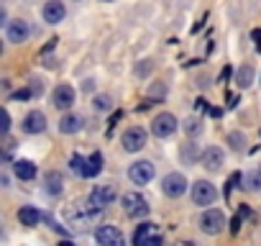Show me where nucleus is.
I'll return each instance as SVG.
<instances>
[{
    "label": "nucleus",
    "instance_id": "1",
    "mask_svg": "<svg viewBox=\"0 0 261 246\" xmlns=\"http://www.w3.org/2000/svg\"><path fill=\"white\" fill-rule=\"evenodd\" d=\"M69 164H72V172H74V175H80V177H95V175L102 169V154H100V152H95L92 157H80V154H74Z\"/></svg>",
    "mask_w": 261,
    "mask_h": 246
},
{
    "label": "nucleus",
    "instance_id": "2",
    "mask_svg": "<svg viewBox=\"0 0 261 246\" xmlns=\"http://www.w3.org/2000/svg\"><path fill=\"white\" fill-rule=\"evenodd\" d=\"M164 236L156 223H141L134 233V246H162Z\"/></svg>",
    "mask_w": 261,
    "mask_h": 246
},
{
    "label": "nucleus",
    "instance_id": "3",
    "mask_svg": "<svg viewBox=\"0 0 261 246\" xmlns=\"http://www.w3.org/2000/svg\"><path fill=\"white\" fill-rule=\"evenodd\" d=\"M123 210L128 218H146L149 215V203L139 192H125L123 195Z\"/></svg>",
    "mask_w": 261,
    "mask_h": 246
},
{
    "label": "nucleus",
    "instance_id": "4",
    "mask_svg": "<svg viewBox=\"0 0 261 246\" xmlns=\"http://www.w3.org/2000/svg\"><path fill=\"white\" fill-rule=\"evenodd\" d=\"M215 198H218V190H215L213 182H207V180H197V182L192 185V200H195L197 205H213Z\"/></svg>",
    "mask_w": 261,
    "mask_h": 246
},
{
    "label": "nucleus",
    "instance_id": "5",
    "mask_svg": "<svg viewBox=\"0 0 261 246\" xmlns=\"http://www.w3.org/2000/svg\"><path fill=\"white\" fill-rule=\"evenodd\" d=\"M200 228H202V233H207V236H218V233L225 228V215H223L220 210H205L202 218H200Z\"/></svg>",
    "mask_w": 261,
    "mask_h": 246
},
{
    "label": "nucleus",
    "instance_id": "6",
    "mask_svg": "<svg viewBox=\"0 0 261 246\" xmlns=\"http://www.w3.org/2000/svg\"><path fill=\"white\" fill-rule=\"evenodd\" d=\"M95 238L100 246H125V236L118 226H100L95 231Z\"/></svg>",
    "mask_w": 261,
    "mask_h": 246
},
{
    "label": "nucleus",
    "instance_id": "7",
    "mask_svg": "<svg viewBox=\"0 0 261 246\" xmlns=\"http://www.w3.org/2000/svg\"><path fill=\"white\" fill-rule=\"evenodd\" d=\"M128 177H130V182H134V185H149L154 180V164L146 162V159L134 162V164H130V169H128Z\"/></svg>",
    "mask_w": 261,
    "mask_h": 246
},
{
    "label": "nucleus",
    "instance_id": "8",
    "mask_svg": "<svg viewBox=\"0 0 261 246\" xmlns=\"http://www.w3.org/2000/svg\"><path fill=\"white\" fill-rule=\"evenodd\" d=\"M151 131H154V136H159V139L172 136V134L177 131V118H174L172 113H159V115L154 118V123H151Z\"/></svg>",
    "mask_w": 261,
    "mask_h": 246
},
{
    "label": "nucleus",
    "instance_id": "9",
    "mask_svg": "<svg viewBox=\"0 0 261 246\" xmlns=\"http://www.w3.org/2000/svg\"><path fill=\"white\" fill-rule=\"evenodd\" d=\"M162 190H164L167 198H179V195H185V190H187V180H185V175H179V172L167 175V177L162 180Z\"/></svg>",
    "mask_w": 261,
    "mask_h": 246
},
{
    "label": "nucleus",
    "instance_id": "10",
    "mask_svg": "<svg viewBox=\"0 0 261 246\" xmlns=\"http://www.w3.org/2000/svg\"><path fill=\"white\" fill-rule=\"evenodd\" d=\"M146 131L144 129H139V126H134V129H128L125 134H123V149L125 152H141L144 146H146Z\"/></svg>",
    "mask_w": 261,
    "mask_h": 246
},
{
    "label": "nucleus",
    "instance_id": "11",
    "mask_svg": "<svg viewBox=\"0 0 261 246\" xmlns=\"http://www.w3.org/2000/svg\"><path fill=\"white\" fill-rule=\"evenodd\" d=\"M6 39H8L11 44H23V41L29 39V23L21 21V18L8 21V26H6Z\"/></svg>",
    "mask_w": 261,
    "mask_h": 246
},
{
    "label": "nucleus",
    "instance_id": "12",
    "mask_svg": "<svg viewBox=\"0 0 261 246\" xmlns=\"http://www.w3.org/2000/svg\"><path fill=\"white\" fill-rule=\"evenodd\" d=\"M51 103H54V108H59V110L72 108V105H74V90H72L69 85H59V87L54 90V95H51Z\"/></svg>",
    "mask_w": 261,
    "mask_h": 246
},
{
    "label": "nucleus",
    "instance_id": "13",
    "mask_svg": "<svg viewBox=\"0 0 261 246\" xmlns=\"http://www.w3.org/2000/svg\"><path fill=\"white\" fill-rule=\"evenodd\" d=\"M115 200V187L113 185H97L92 192H90V203L102 208V205H110Z\"/></svg>",
    "mask_w": 261,
    "mask_h": 246
},
{
    "label": "nucleus",
    "instance_id": "14",
    "mask_svg": "<svg viewBox=\"0 0 261 246\" xmlns=\"http://www.w3.org/2000/svg\"><path fill=\"white\" fill-rule=\"evenodd\" d=\"M46 129V115L41 110H31L26 118H23V131L26 134H41Z\"/></svg>",
    "mask_w": 261,
    "mask_h": 246
},
{
    "label": "nucleus",
    "instance_id": "15",
    "mask_svg": "<svg viewBox=\"0 0 261 246\" xmlns=\"http://www.w3.org/2000/svg\"><path fill=\"white\" fill-rule=\"evenodd\" d=\"M64 16H67V8L62 6V0H49L44 6V21L46 23H59V21H64Z\"/></svg>",
    "mask_w": 261,
    "mask_h": 246
},
{
    "label": "nucleus",
    "instance_id": "16",
    "mask_svg": "<svg viewBox=\"0 0 261 246\" xmlns=\"http://www.w3.org/2000/svg\"><path fill=\"white\" fill-rule=\"evenodd\" d=\"M223 152L218 149V146H207L205 152H202V164L210 169V172H218L220 169V164H223Z\"/></svg>",
    "mask_w": 261,
    "mask_h": 246
},
{
    "label": "nucleus",
    "instance_id": "17",
    "mask_svg": "<svg viewBox=\"0 0 261 246\" xmlns=\"http://www.w3.org/2000/svg\"><path fill=\"white\" fill-rule=\"evenodd\" d=\"M13 172H16V177H21V180H34V177H36V164L29 162V159H18V162L13 164Z\"/></svg>",
    "mask_w": 261,
    "mask_h": 246
},
{
    "label": "nucleus",
    "instance_id": "18",
    "mask_svg": "<svg viewBox=\"0 0 261 246\" xmlns=\"http://www.w3.org/2000/svg\"><path fill=\"white\" fill-rule=\"evenodd\" d=\"M18 220H21L23 226H36V223L41 220V213H39L34 205H23V208L18 210Z\"/></svg>",
    "mask_w": 261,
    "mask_h": 246
},
{
    "label": "nucleus",
    "instance_id": "19",
    "mask_svg": "<svg viewBox=\"0 0 261 246\" xmlns=\"http://www.w3.org/2000/svg\"><path fill=\"white\" fill-rule=\"evenodd\" d=\"M80 129H82V118L80 115H64L59 120V131L62 134H77Z\"/></svg>",
    "mask_w": 261,
    "mask_h": 246
},
{
    "label": "nucleus",
    "instance_id": "20",
    "mask_svg": "<svg viewBox=\"0 0 261 246\" xmlns=\"http://www.w3.org/2000/svg\"><path fill=\"white\" fill-rule=\"evenodd\" d=\"M44 182H46V192H49V195H59V192H62V187H64V182H62V175H59V172H49Z\"/></svg>",
    "mask_w": 261,
    "mask_h": 246
},
{
    "label": "nucleus",
    "instance_id": "21",
    "mask_svg": "<svg viewBox=\"0 0 261 246\" xmlns=\"http://www.w3.org/2000/svg\"><path fill=\"white\" fill-rule=\"evenodd\" d=\"M236 82H238V87H251L253 85V67L251 64H243L238 69V75H236Z\"/></svg>",
    "mask_w": 261,
    "mask_h": 246
},
{
    "label": "nucleus",
    "instance_id": "22",
    "mask_svg": "<svg viewBox=\"0 0 261 246\" xmlns=\"http://www.w3.org/2000/svg\"><path fill=\"white\" fill-rule=\"evenodd\" d=\"M185 131H187L190 136H197V134L202 131V120H200V118H187V120H185Z\"/></svg>",
    "mask_w": 261,
    "mask_h": 246
},
{
    "label": "nucleus",
    "instance_id": "23",
    "mask_svg": "<svg viewBox=\"0 0 261 246\" xmlns=\"http://www.w3.org/2000/svg\"><path fill=\"white\" fill-rule=\"evenodd\" d=\"M243 187H248V190H258V187H261V175H258V172L248 175V177H246V185H243Z\"/></svg>",
    "mask_w": 261,
    "mask_h": 246
},
{
    "label": "nucleus",
    "instance_id": "24",
    "mask_svg": "<svg viewBox=\"0 0 261 246\" xmlns=\"http://www.w3.org/2000/svg\"><path fill=\"white\" fill-rule=\"evenodd\" d=\"M110 103H113V100H110L108 95H97V97H95V108H97V110H110Z\"/></svg>",
    "mask_w": 261,
    "mask_h": 246
},
{
    "label": "nucleus",
    "instance_id": "25",
    "mask_svg": "<svg viewBox=\"0 0 261 246\" xmlns=\"http://www.w3.org/2000/svg\"><path fill=\"white\" fill-rule=\"evenodd\" d=\"M228 141H230V146H233L236 152H241V149H243V144H241V136H238V134H230V136H228Z\"/></svg>",
    "mask_w": 261,
    "mask_h": 246
},
{
    "label": "nucleus",
    "instance_id": "26",
    "mask_svg": "<svg viewBox=\"0 0 261 246\" xmlns=\"http://www.w3.org/2000/svg\"><path fill=\"white\" fill-rule=\"evenodd\" d=\"M151 72V62H146V64H139L136 67V75H149Z\"/></svg>",
    "mask_w": 261,
    "mask_h": 246
},
{
    "label": "nucleus",
    "instance_id": "27",
    "mask_svg": "<svg viewBox=\"0 0 261 246\" xmlns=\"http://www.w3.org/2000/svg\"><path fill=\"white\" fill-rule=\"evenodd\" d=\"M228 77H230V67L225 64V69L220 72V82H228Z\"/></svg>",
    "mask_w": 261,
    "mask_h": 246
},
{
    "label": "nucleus",
    "instance_id": "28",
    "mask_svg": "<svg viewBox=\"0 0 261 246\" xmlns=\"http://www.w3.org/2000/svg\"><path fill=\"white\" fill-rule=\"evenodd\" d=\"M31 92L29 90H21V92H16V100H23V97H29Z\"/></svg>",
    "mask_w": 261,
    "mask_h": 246
},
{
    "label": "nucleus",
    "instance_id": "29",
    "mask_svg": "<svg viewBox=\"0 0 261 246\" xmlns=\"http://www.w3.org/2000/svg\"><path fill=\"white\" fill-rule=\"evenodd\" d=\"M197 110H207V100L200 97V100H197Z\"/></svg>",
    "mask_w": 261,
    "mask_h": 246
},
{
    "label": "nucleus",
    "instance_id": "30",
    "mask_svg": "<svg viewBox=\"0 0 261 246\" xmlns=\"http://www.w3.org/2000/svg\"><path fill=\"white\" fill-rule=\"evenodd\" d=\"M59 246H74L72 241H59Z\"/></svg>",
    "mask_w": 261,
    "mask_h": 246
},
{
    "label": "nucleus",
    "instance_id": "31",
    "mask_svg": "<svg viewBox=\"0 0 261 246\" xmlns=\"http://www.w3.org/2000/svg\"><path fill=\"white\" fill-rule=\"evenodd\" d=\"M177 246H195V243H190V241H185V243H177Z\"/></svg>",
    "mask_w": 261,
    "mask_h": 246
}]
</instances>
